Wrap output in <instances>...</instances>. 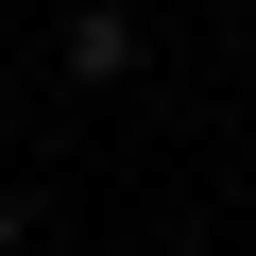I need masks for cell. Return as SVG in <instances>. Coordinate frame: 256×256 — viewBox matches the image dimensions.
<instances>
[{
	"instance_id": "cell-2",
	"label": "cell",
	"mask_w": 256,
	"mask_h": 256,
	"mask_svg": "<svg viewBox=\"0 0 256 256\" xmlns=\"http://www.w3.org/2000/svg\"><path fill=\"white\" fill-rule=\"evenodd\" d=\"M0 256H34V188H18V171H0Z\"/></svg>"
},
{
	"instance_id": "cell-3",
	"label": "cell",
	"mask_w": 256,
	"mask_h": 256,
	"mask_svg": "<svg viewBox=\"0 0 256 256\" xmlns=\"http://www.w3.org/2000/svg\"><path fill=\"white\" fill-rule=\"evenodd\" d=\"M120 18H154V0H120Z\"/></svg>"
},
{
	"instance_id": "cell-1",
	"label": "cell",
	"mask_w": 256,
	"mask_h": 256,
	"mask_svg": "<svg viewBox=\"0 0 256 256\" xmlns=\"http://www.w3.org/2000/svg\"><path fill=\"white\" fill-rule=\"evenodd\" d=\"M52 68H68L86 102H102V86H137V68H154V18H120V0H68V34H52Z\"/></svg>"
}]
</instances>
